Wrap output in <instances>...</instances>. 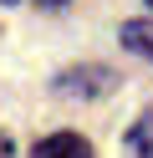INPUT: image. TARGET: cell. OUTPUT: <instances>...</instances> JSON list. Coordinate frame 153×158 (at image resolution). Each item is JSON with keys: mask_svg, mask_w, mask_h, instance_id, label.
<instances>
[{"mask_svg": "<svg viewBox=\"0 0 153 158\" xmlns=\"http://www.w3.org/2000/svg\"><path fill=\"white\" fill-rule=\"evenodd\" d=\"M122 46H128V51H143L153 61V21H128L122 26Z\"/></svg>", "mask_w": 153, "mask_h": 158, "instance_id": "3957f363", "label": "cell"}, {"mask_svg": "<svg viewBox=\"0 0 153 158\" xmlns=\"http://www.w3.org/2000/svg\"><path fill=\"white\" fill-rule=\"evenodd\" d=\"M148 5H153V0H148Z\"/></svg>", "mask_w": 153, "mask_h": 158, "instance_id": "52a82bcc", "label": "cell"}, {"mask_svg": "<svg viewBox=\"0 0 153 158\" xmlns=\"http://www.w3.org/2000/svg\"><path fill=\"white\" fill-rule=\"evenodd\" d=\"M0 158H15V143H10L5 133H0Z\"/></svg>", "mask_w": 153, "mask_h": 158, "instance_id": "5b68a950", "label": "cell"}, {"mask_svg": "<svg viewBox=\"0 0 153 158\" xmlns=\"http://www.w3.org/2000/svg\"><path fill=\"white\" fill-rule=\"evenodd\" d=\"M128 148H133V158H153V112H143L128 127Z\"/></svg>", "mask_w": 153, "mask_h": 158, "instance_id": "277c9868", "label": "cell"}, {"mask_svg": "<svg viewBox=\"0 0 153 158\" xmlns=\"http://www.w3.org/2000/svg\"><path fill=\"white\" fill-rule=\"evenodd\" d=\"M112 87H117V77H112L107 66H71V72L56 77L61 97H107Z\"/></svg>", "mask_w": 153, "mask_h": 158, "instance_id": "6da1fadb", "label": "cell"}, {"mask_svg": "<svg viewBox=\"0 0 153 158\" xmlns=\"http://www.w3.org/2000/svg\"><path fill=\"white\" fill-rule=\"evenodd\" d=\"M41 5H66V0H41Z\"/></svg>", "mask_w": 153, "mask_h": 158, "instance_id": "8992f818", "label": "cell"}, {"mask_svg": "<svg viewBox=\"0 0 153 158\" xmlns=\"http://www.w3.org/2000/svg\"><path fill=\"white\" fill-rule=\"evenodd\" d=\"M31 158H97V153H92V143L82 133H51L31 148Z\"/></svg>", "mask_w": 153, "mask_h": 158, "instance_id": "7a4b0ae2", "label": "cell"}]
</instances>
